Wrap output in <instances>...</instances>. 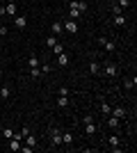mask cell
Segmentation results:
<instances>
[{"label":"cell","mask_w":137,"mask_h":153,"mask_svg":"<svg viewBox=\"0 0 137 153\" xmlns=\"http://www.w3.org/2000/svg\"><path fill=\"white\" fill-rule=\"evenodd\" d=\"M19 9H16V2H5L0 5V16H16Z\"/></svg>","instance_id":"cell-1"},{"label":"cell","mask_w":137,"mask_h":153,"mask_svg":"<svg viewBox=\"0 0 137 153\" xmlns=\"http://www.w3.org/2000/svg\"><path fill=\"white\" fill-rule=\"evenodd\" d=\"M101 71H103V76H107V78L119 76V66H117V64H112V62H107L105 66H101Z\"/></svg>","instance_id":"cell-2"},{"label":"cell","mask_w":137,"mask_h":153,"mask_svg":"<svg viewBox=\"0 0 137 153\" xmlns=\"http://www.w3.org/2000/svg\"><path fill=\"white\" fill-rule=\"evenodd\" d=\"M62 27H64V32H69V34H76V32H78V23L73 19H66L64 23H62Z\"/></svg>","instance_id":"cell-3"},{"label":"cell","mask_w":137,"mask_h":153,"mask_svg":"<svg viewBox=\"0 0 137 153\" xmlns=\"http://www.w3.org/2000/svg\"><path fill=\"white\" fill-rule=\"evenodd\" d=\"M50 142H53V146H62V133H59V128H50Z\"/></svg>","instance_id":"cell-4"},{"label":"cell","mask_w":137,"mask_h":153,"mask_svg":"<svg viewBox=\"0 0 137 153\" xmlns=\"http://www.w3.org/2000/svg\"><path fill=\"white\" fill-rule=\"evenodd\" d=\"M69 7H71V9H78L80 14L87 12V2H85V0H71V5H69Z\"/></svg>","instance_id":"cell-5"},{"label":"cell","mask_w":137,"mask_h":153,"mask_svg":"<svg viewBox=\"0 0 137 153\" xmlns=\"http://www.w3.org/2000/svg\"><path fill=\"white\" fill-rule=\"evenodd\" d=\"M21 144H23V140H19V137H12V140H7V149H9V151H19Z\"/></svg>","instance_id":"cell-6"},{"label":"cell","mask_w":137,"mask_h":153,"mask_svg":"<svg viewBox=\"0 0 137 153\" xmlns=\"http://www.w3.org/2000/svg\"><path fill=\"white\" fill-rule=\"evenodd\" d=\"M14 25L19 27V30H23V27L27 25V19H25V16H21V14H16V16H14Z\"/></svg>","instance_id":"cell-7"},{"label":"cell","mask_w":137,"mask_h":153,"mask_svg":"<svg viewBox=\"0 0 137 153\" xmlns=\"http://www.w3.org/2000/svg\"><path fill=\"white\" fill-rule=\"evenodd\" d=\"M110 146H112V151H121V140H119L117 135H110Z\"/></svg>","instance_id":"cell-8"},{"label":"cell","mask_w":137,"mask_h":153,"mask_svg":"<svg viewBox=\"0 0 137 153\" xmlns=\"http://www.w3.org/2000/svg\"><path fill=\"white\" fill-rule=\"evenodd\" d=\"M110 114H114L117 119H126V114H128V112H126V110L119 105V108H112V110H110Z\"/></svg>","instance_id":"cell-9"},{"label":"cell","mask_w":137,"mask_h":153,"mask_svg":"<svg viewBox=\"0 0 137 153\" xmlns=\"http://www.w3.org/2000/svg\"><path fill=\"white\" fill-rule=\"evenodd\" d=\"M110 103L107 101H101V105H98V112H101V114H110Z\"/></svg>","instance_id":"cell-10"},{"label":"cell","mask_w":137,"mask_h":153,"mask_svg":"<svg viewBox=\"0 0 137 153\" xmlns=\"http://www.w3.org/2000/svg\"><path fill=\"white\" fill-rule=\"evenodd\" d=\"M23 140H25V144H27V146H34V149H37V137H34L32 133H27L25 137H23Z\"/></svg>","instance_id":"cell-11"},{"label":"cell","mask_w":137,"mask_h":153,"mask_svg":"<svg viewBox=\"0 0 137 153\" xmlns=\"http://www.w3.org/2000/svg\"><path fill=\"white\" fill-rule=\"evenodd\" d=\"M57 62H59V66H69V62H71V59H69V55H66V53H59V55H57Z\"/></svg>","instance_id":"cell-12"},{"label":"cell","mask_w":137,"mask_h":153,"mask_svg":"<svg viewBox=\"0 0 137 153\" xmlns=\"http://www.w3.org/2000/svg\"><path fill=\"white\" fill-rule=\"evenodd\" d=\"M89 71L94 73V76H101V64L94 59V62H89Z\"/></svg>","instance_id":"cell-13"},{"label":"cell","mask_w":137,"mask_h":153,"mask_svg":"<svg viewBox=\"0 0 137 153\" xmlns=\"http://www.w3.org/2000/svg\"><path fill=\"white\" fill-rule=\"evenodd\" d=\"M50 32H53V34H59V32H64V27H62V23H59V21H55V23H50Z\"/></svg>","instance_id":"cell-14"},{"label":"cell","mask_w":137,"mask_h":153,"mask_svg":"<svg viewBox=\"0 0 137 153\" xmlns=\"http://www.w3.org/2000/svg\"><path fill=\"white\" fill-rule=\"evenodd\" d=\"M62 144H64V146L73 144V135H71V133H62Z\"/></svg>","instance_id":"cell-15"},{"label":"cell","mask_w":137,"mask_h":153,"mask_svg":"<svg viewBox=\"0 0 137 153\" xmlns=\"http://www.w3.org/2000/svg\"><path fill=\"white\" fill-rule=\"evenodd\" d=\"M107 126H110V128H119V126H121V119H117V117L112 114L110 119H107Z\"/></svg>","instance_id":"cell-16"},{"label":"cell","mask_w":137,"mask_h":153,"mask_svg":"<svg viewBox=\"0 0 137 153\" xmlns=\"http://www.w3.org/2000/svg\"><path fill=\"white\" fill-rule=\"evenodd\" d=\"M94 133H96V123H94V121L85 123V135H94Z\"/></svg>","instance_id":"cell-17"},{"label":"cell","mask_w":137,"mask_h":153,"mask_svg":"<svg viewBox=\"0 0 137 153\" xmlns=\"http://www.w3.org/2000/svg\"><path fill=\"white\" fill-rule=\"evenodd\" d=\"M124 14V7H119L117 2H112V16H121Z\"/></svg>","instance_id":"cell-18"},{"label":"cell","mask_w":137,"mask_h":153,"mask_svg":"<svg viewBox=\"0 0 137 153\" xmlns=\"http://www.w3.org/2000/svg\"><path fill=\"white\" fill-rule=\"evenodd\" d=\"M57 105L59 108H69V96H57Z\"/></svg>","instance_id":"cell-19"},{"label":"cell","mask_w":137,"mask_h":153,"mask_svg":"<svg viewBox=\"0 0 137 153\" xmlns=\"http://www.w3.org/2000/svg\"><path fill=\"white\" fill-rule=\"evenodd\" d=\"M27 66H30V69H32V66H39V57H37V55H30V57H27Z\"/></svg>","instance_id":"cell-20"},{"label":"cell","mask_w":137,"mask_h":153,"mask_svg":"<svg viewBox=\"0 0 137 153\" xmlns=\"http://www.w3.org/2000/svg\"><path fill=\"white\" fill-rule=\"evenodd\" d=\"M50 51H53V55H59V53H64V44H59V41H57V44L53 46Z\"/></svg>","instance_id":"cell-21"},{"label":"cell","mask_w":137,"mask_h":153,"mask_svg":"<svg viewBox=\"0 0 137 153\" xmlns=\"http://www.w3.org/2000/svg\"><path fill=\"white\" fill-rule=\"evenodd\" d=\"M135 82H137L135 78H126V80H124V87H126V89H133V87H135Z\"/></svg>","instance_id":"cell-22"},{"label":"cell","mask_w":137,"mask_h":153,"mask_svg":"<svg viewBox=\"0 0 137 153\" xmlns=\"http://www.w3.org/2000/svg\"><path fill=\"white\" fill-rule=\"evenodd\" d=\"M2 137H5V140H12L14 137V128H2Z\"/></svg>","instance_id":"cell-23"},{"label":"cell","mask_w":137,"mask_h":153,"mask_svg":"<svg viewBox=\"0 0 137 153\" xmlns=\"http://www.w3.org/2000/svg\"><path fill=\"white\" fill-rule=\"evenodd\" d=\"M55 44H57V37H55V34H50V37H46V46H48V48H53Z\"/></svg>","instance_id":"cell-24"},{"label":"cell","mask_w":137,"mask_h":153,"mask_svg":"<svg viewBox=\"0 0 137 153\" xmlns=\"http://www.w3.org/2000/svg\"><path fill=\"white\" fill-rule=\"evenodd\" d=\"M9 94H12V89H9V87H2V89H0V98H2V101H7V98H9Z\"/></svg>","instance_id":"cell-25"},{"label":"cell","mask_w":137,"mask_h":153,"mask_svg":"<svg viewBox=\"0 0 137 153\" xmlns=\"http://www.w3.org/2000/svg\"><path fill=\"white\" fill-rule=\"evenodd\" d=\"M114 46H117V44L107 39V41H105V44H103V48H105V53H112V51H114Z\"/></svg>","instance_id":"cell-26"},{"label":"cell","mask_w":137,"mask_h":153,"mask_svg":"<svg viewBox=\"0 0 137 153\" xmlns=\"http://www.w3.org/2000/svg\"><path fill=\"white\" fill-rule=\"evenodd\" d=\"M69 19L78 21V19H80V12H78V9H71V7H69Z\"/></svg>","instance_id":"cell-27"},{"label":"cell","mask_w":137,"mask_h":153,"mask_svg":"<svg viewBox=\"0 0 137 153\" xmlns=\"http://www.w3.org/2000/svg\"><path fill=\"white\" fill-rule=\"evenodd\" d=\"M114 25H119V27L126 25V16H124V14H121V16H114Z\"/></svg>","instance_id":"cell-28"},{"label":"cell","mask_w":137,"mask_h":153,"mask_svg":"<svg viewBox=\"0 0 137 153\" xmlns=\"http://www.w3.org/2000/svg\"><path fill=\"white\" fill-rule=\"evenodd\" d=\"M41 76V69L39 66H32V69H30V78H39Z\"/></svg>","instance_id":"cell-29"},{"label":"cell","mask_w":137,"mask_h":153,"mask_svg":"<svg viewBox=\"0 0 137 153\" xmlns=\"http://www.w3.org/2000/svg\"><path fill=\"white\" fill-rule=\"evenodd\" d=\"M7 34H9V27H7V25H0V37H7Z\"/></svg>","instance_id":"cell-30"},{"label":"cell","mask_w":137,"mask_h":153,"mask_svg":"<svg viewBox=\"0 0 137 153\" xmlns=\"http://www.w3.org/2000/svg\"><path fill=\"white\" fill-rule=\"evenodd\" d=\"M89 121H94V114H91V112H89V114H85V117H82V123H89Z\"/></svg>","instance_id":"cell-31"},{"label":"cell","mask_w":137,"mask_h":153,"mask_svg":"<svg viewBox=\"0 0 137 153\" xmlns=\"http://www.w3.org/2000/svg\"><path fill=\"white\" fill-rule=\"evenodd\" d=\"M117 5H119V7H124V9H126V7L130 5V0H117Z\"/></svg>","instance_id":"cell-32"},{"label":"cell","mask_w":137,"mask_h":153,"mask_svg":"<svg viewBox=\"0 0 137 153\" xmlns=\"http://www.w3.org/2000/svg\"><path fill=\"white\" fill-rule=\"evenodd\" d=\"M71 91H69V87H59V96H69Z\"/></svg>","instance_id":"cell-33"},{"label":"cell","mask_w":137,"mask_h":153,"mask_svg":"<svg viewBox=\"0 0 137 153\" xmlns=\"http://www.w3.org/2000/svg\"><path fill=\"white\" fill-rule=\"evenodd\" d=\"M105 41H107V37H98V39H96V44H98V46H103Z\"/></svg>","instance_id":"cell-34"},{"label":"cell","mask_w":137,"mask_h":153,"mask_svg":"<svg viewBox=\"0 0 137 153\" xmlns=\"http://www.w3.org/2000/svg\"><path fill=\"white\" fill-rule=\"evenodd\" d=\"M5 2H16V0H0V5H5Z\"/></svg>","instance_id":"cell-35"},{"label":"cell","mask_w":137,"mask_h":153,"mask_svg":"<svg viewBox=\"0 0 137 153\" xmlns=\"http://www.w3.org/2000/svg\"><path fill=\"white\" fill-rule=\"evenodd\" d=\"M0 76H2V64H0Z\"/></svg>","instance_id":"cell-36"}]
</instances>
